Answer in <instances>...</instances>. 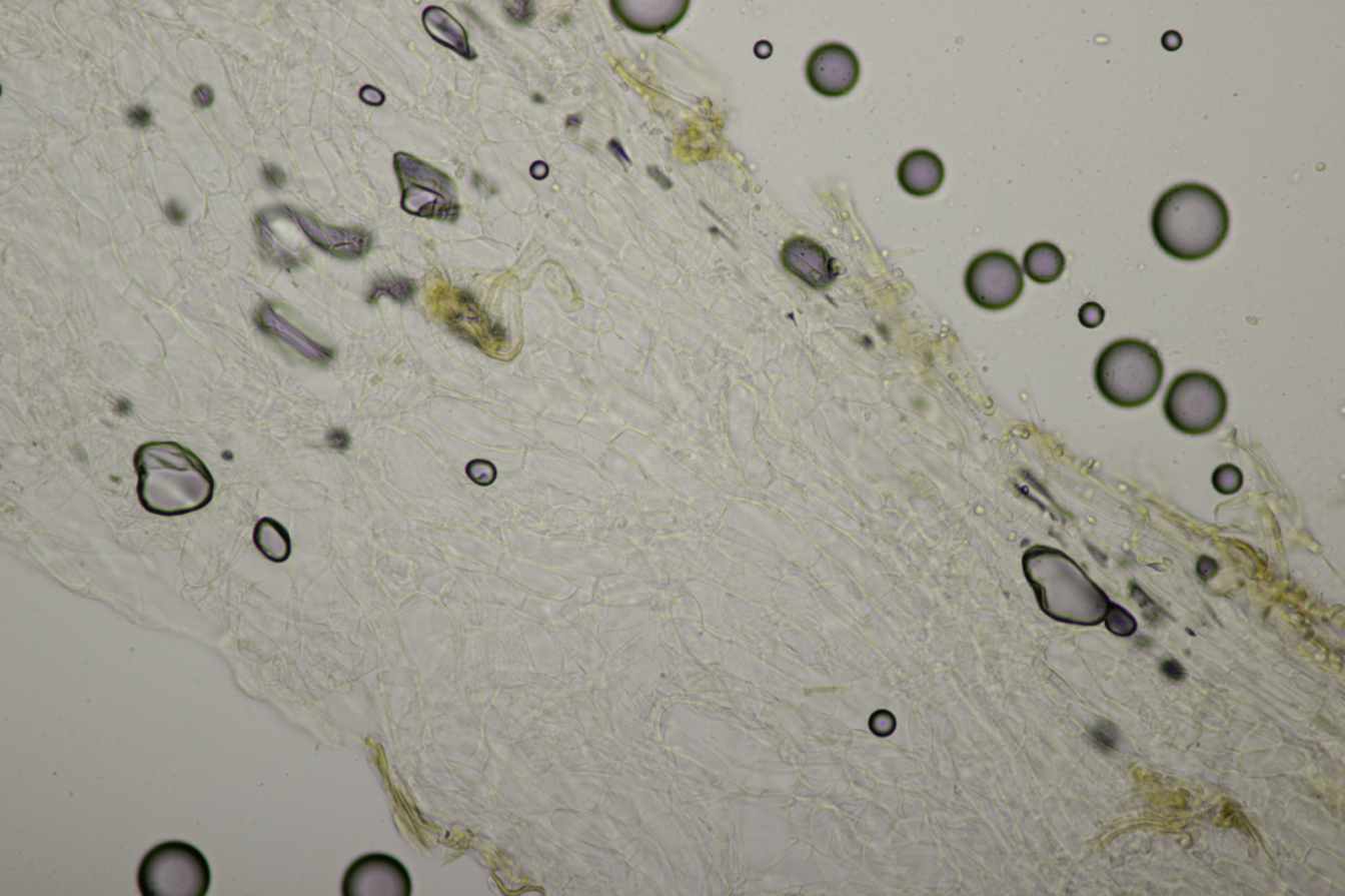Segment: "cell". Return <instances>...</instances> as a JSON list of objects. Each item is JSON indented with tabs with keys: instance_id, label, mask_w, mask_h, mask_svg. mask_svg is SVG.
<instances>
[{
	"instance_id": "5bb4252c",
	"label": "cell",
	"mask_w": 1345,
	"mask_h": 896,
	"mask_svg": "<svg viewBox=\"0 0 1345 896\" xmlns=\"http://www.w3.org/2000/svg\"><path fill=\"white\" fill-rule=\"evenodd\" d=\"M945 179V167L939 155L929 150H915L904 155L898 167V180L904 191L912 196H931L939 191Z\"/></svg>"
},
{
	"instance_id": "d6a6232c",
	"label": "cell",
	"mask_w": 1345,
	"mask_h": 896,
	"mask_svg": "<svg viewBox=\"0 0 1345 896\" xmlns=\"http://www.w3.org/2000/svg\"><path fill=\"white\" fill-rule=\"evenodd\" d=\"M167 216L170 217L171 220L178 218L179 222L180 220H183L184 214L180 212L178 205L171 203L170 205H167Z\"/></svg>"
},
{
	"instance_id": "8992f818",
	"label": "cell",
	"mask_w": 1345,
	"mask_h": 896,
	"mask_svg": "<svg viewBox=\"0 0 1345 896\" xmlns=\"http://www.w3.org/2000/svg\"><path fill=\"white\" fill-rule=\"evenodd\" d=\"M394 168L407 213L449 222L459 217L456 187L447 175L405 153L396 154Z\"/></svg>"
},
{
	"instance_id": "7a4b0ae2",
	"label": "cell",
	"mask_w": 1345,
	"mask_h": 896,
	"mask_svg": "<svg viewBox=\"0 0 1345 896\" xmlns=\"http://www.w3.org/2000/svg\"><path fill=\"white\" fill-rule=\"evenodd\" d=\"M134 463L138 498L153 515H187L212 500L213 479L207 467L182 445L168 441L142 445Z\"/></svg>"
},
{
	"instance_id": "ffe728a7",
	"label": "cell",
	"mask_w": 1345,
	"mask_h": 896,
	"mask_svg": "<svg viewBox=\"0 0 1345 896\" xmlns=\"http://www.w3.org/2000/svg\"><path fill=\"white\" fill-rule=\"evenodd\" d=\"M466 475H468L473 483L478 484V486L486 487L490 486L495 478H497V471H495V467L489 462L473 461L466 466Z\"/></svg>"
},
{
	"instance_id": "4fadbf2b",
	"label": "cell",
	"mask_w": 1345,
	"mask_h": 896,
	"mask_svg": "<svg viewBox=\"0 0 1345 896\" xmlns=\"http://www.w3.org/2000/svg\"><path fill=\"white\" fill-rule=\"evenodd\" d=\"M375 878V882L364 890L363 895H407L410 893L409 877L401 864L393 858L372 855L360 858L348 870L346 881Z\"/></svg>"
},
{
	"instance_id": "52a82bcc",
	"label": "cell",
	"mask_w": 1345,
	"mask_h": 896,
	"mask_svg": "<svg viewBox=\"0 0 1345 896\" xmlns=\"http://www.w3.org/2000/svg\"><path fill=\"white\" fill-rule=\"evenodd\" d=\"M967 294L987 310H1003L1015 304L1024 292L1023 270L1013 256L987 251L970 263L965 276Z\"/></svg>"
},
{
	"instance_id": "30bf717a",
	"label": "cell",
	"mask_w": 1345,
	"mask_h": 896,
	"mask_svg": "<svg viewBox=\"0 0 1345 896\" xmlns=\"http://www.w3.org/2000/svg\"><path fill=\"white\" fill-rule=\"evenodd\" d=\"M782 262L793 275L813 288L830 287L838 277L834 258L809 238L797 237L786 242L782 250Z\"/></svg>"
},
{
	"instance_id": "cb8c5ba5",
	"label": "cell",
	"mask_w": 1345,
	"mask_h": 896,
	"mask_svg": "<svg viewBox=\"0 0 1345 896\" xmlns=\"http://www.w3.org/2000/svg\"><path fill=\"white\" fill-rule=\"evenodd\" d=\"M504 10H506L507 15L510 16L512 20H515L516 23L520 24L528 23L529 20H532L533 15H535L533 3L531 2L504 3Z\"/></svg>"
},
{
	"instance_id": "8fae6325",
	"label": "cell",
	"mask_w": 1345,
	"mask_h": 896,
	"mask_svg": "<svg viewBox=\"0 0 1345 896\" xmlns=\"http://www.w3.org/2000/svg\"><path fill=\"white\" fill-rule=\"evenodd\" d=\"M688 0H657V2H636V0H615L611 3L617 19L628 28L642 33L667 31L679 24L687 14Z\"/></svg>"
},
{
	"instance_id": "603a6c76",
	"label": "cell",
	"mask_w": 1345,
	"mask_h": 896,
	"mask_svg": "<svg viewBox=\"0 0 1345 896\" xmlns=\"http://www.w3.org/2000/svg\"><path fill=\"white\" fill-rule=\"evenodd\" d=\"M1107 625L1113 633L1118 635H1130L1135 630V627H1137L1133 618L1121 608H1117V606H1114L1111 612L1108 613Z\"/></svg>"
},
{
	"instance_id": "f546056e",
	"label": "cell",
	"mask_w": 1345,
	"mask_h": 896,
	"mask_svg": "<svg viewBox=\"0 0 1345 896\" xmlns=\"http://www.w3.org/2000/svg\"><path fill=\"white\" fill-rule=\"evenodd\" d=\"M263 172L264 178H266L268 184H271V186L281 187L285 183L284 172H281L279 168L275 166H264Z\"/></svg>"
},
{
	"instance_id": "44dd1931",
	"label": "cell",
	"mask_w": 1345,
	"mask_h": 896,
	"mask_svg": "<svg viewBox=\"0 0 1345 896\" xmlns=\"http://www.w3.org/2000/svg\"><path fill=\"white\" fill-rule=\"evenodd\" d=\"M1214 484H1216L1217 490L1223 492V494H1233V492L1239 490L1240 484H1242V475L1235 467L1225 466L1217 470L1216 475H1214Z\"/></svg>"
},
{
	"instance_id": "4316f807",
	"label": "cell",
	"mask_w": 1345,
	"mask_h": 896,
	"mask_svg": "<svg viewBox=\"0 0 1345 896\" xmlns=\"http://www.w3.org/2000/svg\"><path fill=\"white\" fill-rule=\"evenodd\" d=\"M128 119L130 123H132L134 126H138V128H145V126L150 124L151 113L149 109L141 107V105H138V107L129 109Z\"/></svg>"
},
{
	"instance_id": "5b68a950",
	"label": "cell",
	"mask_w": 1345,
	"mask_h": 896,
	"mask_svg": "<svg viewBox=\"0 0 1345 896\" xmlns=\"http://www.w3.org/2000/svg\"><path fill=\"white\" fill-rule=\"evenodd\" d=\"M1226 411L1225 389L1218 378L1206 372L1181 373L1164 397L1167 419L1184 434L1200 435L1214 430Z\"/></svg>"
},
{
	"instance_id": "1f68e13d",
	"label": "cell",
	"mask_w": 1345,
	"mask_h": 896,
	"mask_svg": "<svg viewBox=\"0 0 1345 896\" xmlns=\"http://www.w3.org/2000/svg\"><path fill=\"white\" fill-rule=\"evenodd\" d=\"M531 174L533 178L536 179L544 178V176L548 174V167H546L544 163L541 162L533 163V166L531 167Z\"/></svg>"
},
{
	"instance_id": "4dcf8cb0",
	"label": "cell",
	"mask_w": 1345,
	"mask_h": 896,
	"mask_svg": "<svg viewBox=\"0 0 1345 896\" xmlns=\"http://www.w3.org/2000/svg\"><path fill=\"white\" fill-rule=\"evenodd\" d=\"M1162 669L1164 675L1170 677L1171 680L1179 681L1185 676L1183 667H1181L1179 663L1174 662V660L1163 663Z\"/></svg>"
},
{
	"instance_id": "d4e9b609",
	"label": "cell",
	"mask_w": 1345,
	"mask_h": 896,
	"mask_svg": "<svg viewBox=\"0 0 1345 896\" xmlns=\"http://www.w3.org/2000/svg\"><path fill=\"white\" fill-rule=\"evenodd\" d=\"M1105 312L1096 302H1087L1079 312L1080 322L1087 327L1099 326L1104 321Z\"/></svg>"
},
{
	"instance_id": "ac0fdd59",
	"label": "cell",
	"mask_w": 1345,
	"mask_h": 896,
	"mask_svg": "<svg viewBox=\"0 0 1345 896\" xmlns=\"http://www.w3.org/2000/svg\"><path fill=\"white\" fill-rule=\"evenodd\" d=\"M254 543L268 561L281 563L291 554V540L287 530L279 522L264 519L258 522L254 532Z\"/></svg>"
},
{
	"instance_id": "7c38bea8",
	"label": "cell",
	"mask_w": 1345,
	"mask_h": 896,
	"mask_svg": "<svg viewBox=\"0 0 1345 896\" xmlns=\"http://www.w3.org/2000/svg\"><path fill=\"white\" fill-rule=\"evenodd\" d=\"M294 218L310 241L321 249L342 258H360L372 245L371 235L361 229L336 228L319 222L309 214L294 213Z\"/></svg>"
},
{
	"instance_id": "ba28073f",
	"label": "cell",
	"mask_w": 1345,
	"mask_h": 896,
	"mask_svg": "<svg viewBox=\"0 0 1345 896\" xmlns=\"http://www.w3.org/2000/svg\"><path fill=\"white\" fill-rule=\"evenodd\" d=\"M432 300L436 313L461 338L490 354L504 351L507 346L504 330L491 322L469 293L443 287L436 289Z\"/></svg>"
},
{
	"instance_id": "83f0119b",
	"label": "cell",
	"mask_w": 1345,
	"mask_h": 896,
	"mask_svg": "<svg viewBox=\"0 0 1345 896\" xmlns=\"http://www.w3.org/2000/svg\"><path fill=\"white\" fill-rule=\"evenodd\" d=\"M360 99L369 105H381L384 103L385 96L380 90L373 86H364L360 90Z\"/></svg>"
},
{
	"instance_id": "d6986e66",
	"label": "cell",
	"mask_w": 1345,
	"mask_h": 896,
	"mask_svg": "<svg viewBox=\"0 0 1345 896\" xmlns=\"http://www.w3.org/2000/svg\"><path fill=\"white\" fill-rule=\"evenodd\" d=\"M415 293V284L405 277H390V279H381L376 281L371 292L368 294V301L375 302L381 296H388L393 300L403 302L410 300Z\"/></svg>"
},
{
	"instance_id": "3957f363",
	"label": "cell",
	"mask_w": 1345,
	"mask_h": 896,
	"mask_svg": "<svg viewBox=\"0 0 1345 896\" xmlns=\"http://www.w3.org/2000/svg\"><path fill=\"white\" fill-rule=\"evenodd\" d=\"M1164 377V364L1156 348L1139 339H1120L1109 344L1096 361L1097 389L1109 402L1137 407L1150 402Z\"/></svg>"
},
{
	"instance_id": "9a60e30c",
	"label": "cell",
	"mask_w": 1345,
	"mask_h": 896,
	"mask_svg": "<svg viewBox=\"0 0 1345 896\" xmlns=\"http://www.w3.org/2000/svg\"><path fill=\"white\" fill-rule=\"evenodd\" d=\"M423 25L432 37L445 48L453 50L466 60H474L477 54L470 48L468 35L459 21L452 18L443 8L431 6L423 12Z\"/></svg>"
},
{
	"instance_id": "9c48e42d",
	"label": "cell",
	"mask_w": 1345,
	"mask_h": 896,
	"mask_svg": "<svg viewBox=\"0 0 1345 896\" xmlns=\"http://www.w3.org/2000/svg\"><path fill=\"white\" fill-rule=\"evenodd\" d=\"M806 73L811 87L820 95L841 98L857 86L861 66L851 48L831 42L811 54Z\"/></svg>"
},
{
	"instance_id": "277c9868",
	"label": "cell",
	"mask_w": 1345,
	"mask_h": 896,
	"mask_svg": "<svg viewBox=\"0 0 1345 896\" xmlns=\"http://www.w3.org/2000/svg\"><path fill=\"white\" fill-rule=\"evenodd\" d=\"M137 879L144 896H204L210 886V868L193 845L167 841L147 853Z\"/></svg>"
},
{
	"instance_id": "e0dca14e",
	"label": "cell",
	"mask_w": 1345,
	"mask_h": 896,
	"mask_svg": "<svg viewBox=\"0 0 1345 896\" xmlns=\"http://www.w3.org/2000/svg\"><path fill=\"white\" fill-rule=\"evenodd\" d=\"M264 321H266L268 330L283 338L285 342L291 343L298 352H301L308 359L318 361V363H327V361L333 359L334 354L329 347L315 343L308 336L293 329L283 318L277 317L272 310L268 309V312L264 315Z\"/></svg>"
},
{
	"instance_id": "484cf974",
	"label": "cell",
	"mask_w": 1345,
	"mask_h": 896,
	"mask_svg": "<svg viewBox=\"0 0 1345 896\" xmlns=\"http://www.w3.org/2000/svg\"><path fill=\"white\" fill-rule=\"evenodd\" d=\"M326 441L336 452H346L351 444L350 435L343 428H334V430L327 432Z\"/></svg>"
},
{
	"instance_id": "f1b7e54d",
	"label": "cell",
	"mask_w": 1345,
	"mask_h": 896,
	"mask_svg": "<svg viewBox=\"0 0 1345 896\" xmlns=\"http://www.w3.org/2000/svg\"><path fill=\"white\" fill-rule=\"evenodd\" d=\"M193 102L199 107H209L213 103L212 88L208 86L197 87L195 94H193Z\"/></svg>"
},
{
	"instance_id": "7402d4cb",
	"label": "cell",
	"mask_w": 1345,
	"mask_h": 896,
	"mask_svg": "<svg viewBox=\"0 0 1345 896\" xmlns=\"http://www.w3.org/2000/svg\"><path fill=\"white\" fill-rule=\"evenodd\" d=\"M1092 738L1095 739L1097 746L1111 751L1116 748L1120 734L1111 722H1101L1092 730Z\"/></svg>"
},
{
	"instance_id": "6da1fadb",
	"label": "cell",
	"mask_w": 1345,
	"mask_h": 896,
	"mask_svg": "<svg viewBox=\"0 0 1345 896\" xmlns=\"http://www.w3.org/2000/svg\"><path fill=\"white\" fill-rule=\"evenodd\" d=\"M1151 229L1160 249L1172 258L1205 259L1225 242L1230 213L1214 189L1198 183L1179 184L1155 204Z\"/></svg>"
},
{
	"instance_id": "2e32d148",
	"label": "cell",
	"mask_w": 1345,
	"mask_h": 896,
	"mask_svg": "<svg viewBox=\"0 0 1345 896\" xmlns=\"http://www.w3.org/2000/svg\"><path fill=\"white\" fill-rule=\"evenodd\" d=\"M1065 268V255L1053 243H1036L1025 252L1024 270L1030 279L1036 281V283H1053L1062 276Z\"/></svg>"
}]
</instances>
